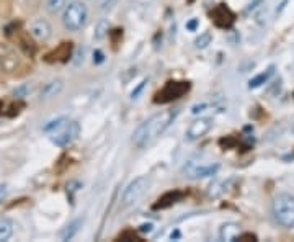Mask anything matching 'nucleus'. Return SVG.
Returning <instances> with one entry per match:
<instances>
[{"label": "nucleus", "mask_w": 294, "mask_h": 242, "mask_svg": "<svg viewBox=\"0 0 294 242\" xmlns=\"http://www.w3.org/2000/svg\"><path fill=\"white\" fill-rule=\"evenodd\" d=\"M66 2H67V0H46L44 9L48 10L49 13H57L66 7Z\"/></svg>", "instance_id": "19"}, {"label": "nucleus", "mask_w": 294, "mask_h": 242, "mask_svg": "<svg viewBox=\"0 0 294 242\" xmlns=\"http://www.w3.org/2000/svg\"><path fill=\"white\" fill-rule=\"evenodd\" d=\"M105 56H103V52L102 51H95L94 52V61L97 62V64H100V62H103Z\"/></svg>", "instance_id": "27"}, {"label": "nucleus", "mask_w": 294, "mask_h": 242, "mask_svg": "<svg viewBox=\"0 0 294 242\" xmlns=\"http://www.w3.org/2000/svg\"><path fill=\"white\" fill-rule=\"evenodd\" d=\"M141 231H142V232H145V231L151 232V231H152V224H142V226H141Z\"/></svg>", "instance_id": "30"}, {"label": "nucleus", "mask_w": 294, "mask_h": 242, "mask_svg": "<svg viewBox=\"0 0 294 242\" xmlns=\"http://www.w3.org/2000/svg\"><path fill=\"white\" fill-rule=\"evenodd\" d=\"M236 240H258V237L255 236V234H252V232H241L239 236L236 237Z\"/></svg>", "instance_id": "26"}, {"label": "nucleus", "mask_w": 294, "mask_h": 242, "mask_svg": "<svg viewBox=\"0 0 294 242\" xmlns=\"http://www.w3.org/2000/svg\"><path fill=\"white\" fill-rule=\"evenodd\" d=\"M20 46H21V49L25 51V54H30V56H33L35 51H36V46L32 40H30L28 35H23L20 38Z\"/></svg>", "instance_id": "20"}, {"label": "nucleus", "mask_w": 294, "mask_h": 242, "mask_svg": "<svg viewBox=\"0 0 294 242\" xmlns=\"http://www.w3.org/2000/svg\"><path fill=\"white\" fill-rule=\"evenodd\" d=\"M272 213L275 221L283 228H294V197L289 193H280L273 198Z\"/></svg>", "instance_id": "2"}, {"label": "nucleus", "mask_w": 294, "mask_h": 242, "mask_svg": "<svg viewBox=\"0 0 294 242\" xmlns=\"http://www.w3.org/2000/svg\"><path fill=\"white\" fill-rule=\"evenodd\" d=\"M211 20L214 21V25L219 26V28H230L236 21V15L232 13L229 7H226L224 4H219L218 7H214L213 9Z\"/></svg>", "instance_id": "7"}, {"label": "nucleus", "mask_w": 294, "mask_h": 242, "mask_svg": "<svg viewBox=\"0 0 294 242\" xmlns=\"http://www.w3.org/2000/svg\"><path fill=\"white\" fill-rule=\"evenodd\" d=\"M67 121V118H66V116H61V118H57V120H52V121H49L48 124H44V131L46 132H52L54 129H57L59 126H61V124H64Z\"/></svg>", "instance_id": "21"}, {"label": "nucleus", "mask_w": 294, "mask_h": 242, "mask_svg": "<svg viewBox=\"0 0 294 242\" xmlns=\"http://www.w3.org/2000/svg\"><path fill=\"white\" fill-rule=\"evenodd\" d=\"M144 84H145V80H144V82H141V84H139V87H137L136 90H133V93H131V97H133V98H136V97H137V93L142 90V87H144Z\"/></svg>", "instance_id": "28"}, {"label": "nucleus", "mask_w": 294, "mask_h": 242, "mask_svg": "<svg viewBox=\"0 0 294 242\" xmlns=\"http://www.w3.org/2000/svg\"><path fill=\"white\" fill-rule=\"evenodd\" d=\"M196 26H198V20H191L190 23H187V28H188V30H191V31L195 30Z\"/></svg>", "instance_id": "29"}, {"label": "nucleus", "mask_w": 294, "mask_h": 242, "mask_svg": "<svg viewBox=\"0 0 294 242\" xmlns=\"http://www.w3.org/2000/svg\"><path fill=\"white\" fill-rule=\"evenodd\" d=\"M120 240H141L137 237V234L134 231H125L123 234H120Z\"/></svg>", "instance_id": "25"}, {"label": "nucleus", "mask_w": 294, "mask_h": 242, "mask_svg": "<svg viewBox=\"0 0 294 242\" xmlns=\"http://www.w3.org/2000/svg\"><path fill=\"white\" fill-rule=\"evenodd\" d=\"M213 129V120L211 118H198L193 121L187 129V139L188 141H196L206 136Z\"/></svg>", "instance_id": "9"}, {"label": "nucleus", "mask_w": 294, "mask_h": 242, "mask_svg": "<svg viewBox=\"0 0 294 242\" xmlns=\"http://www.w3.org/2000/svg\"><path fill=\"white\" fill-rule=\"evenodd\" d=\"M219 170V164H198V162H190L185 167V174L190 178H203L214 175Z\"/></svg>", "instance_id": "8"}, {"label": "nucleus", "mask_w": 294, "mask_h": 242, "mask_svg": "<svg viewBox=\"0 0 294 242\" xmlns=\"http://www.w3.org/2000/svg\"><path fill=\"white\" fill-rule=\"evenodd\" d=\"M183 198V193L180 190H173V192H167L164 193L162 197H159V200L154 203V209H165V208H170L173 206L175 203H179L180 200Z\"/></svg>", "instance_id": "14"}, {"label": "nucleus", "mask_w": 294, "mask_h": 242, "mask_svg": "<svg viewBox=\"0 0 294 242\" xmlns=\"http://www.w3.org/2000/svg\"><path fill=\"white\" fill-rule=\"evenodd\" d=\"M13 236V223L10 220H0V242L9 240Z\"/></svg>", "instance_id": "17"}, {"label": "nucleus", "mask_w": 294, "mask_h": 242, "mask_svg": "<svg viewBox=\"0 0 294 242\" xmlns=\"http://www.w3.org/2000/svg\"><path fill=\"white\" fill-rule=\"evenodd\" d=\"M5 195V185H0V197H4Z\"/></svg>", "instance_id": "31"}, {"label": "nucleus", "mask_w": 294, "mask_h": 242, "mask_svg": "<svg viewBox=\"0 0 294 242\" xmlns=\"http://www.w3.org/2000/svg\"><path fill=\"white\" fill-rule=\"evenodd\" d=\"M89 20V9L87 5L80 0H74L69 4L64 13H63V23L66 30L69 31H79L85 26V23Z\"/></svg>", "instance_id": "3"}, {"label": "nucleus", "mask_w": 294, "mask_h": 242, "mask_svg": "<svg viewBox=\"0 0 294 242\" xmlns=\"http://www.w3.org/2000/svg\"><path fill=\"white\" fill-rule=\"evenodd\" d=\"M211 40H213V38H211V33H210V31H206V33H203V35H201V36L198 38V40L195 41V44H196V48L204 49L206 46L211 43Z\"/></svg>", "instance_id": "22"}, {"label": "nucleus", "mask_w": 294, "mask_h": 242, "mask_svg": "<svg viewBox=\"0 0 294 242\" xmlns=\"http://www.w3.org/2000/svg\"><path fill=\"white\" fill-rule=\"evenodd\" d=\"M190 82H185V80H170L164 85V89L159 90L154 97V101L156 103H170L173 100H179L180 97H183L185 93L190 90Z\"/></svg>", "instance_id": "4"}, {"label": "nucleus", "mask_w": 294, "mask_h": 242, "mask_svg": "<svg viewBox=\"0 0 294 242\" xmlns=\"http://www.w3.org/2000/svg\"><path fill=\"white\" fill-rule=\"evenodd\" d=\"M80 135V124L79 121H66L64 124H61L57 129H54L51 132V141L56 146H69L74 143Z\"/></svg>", "instance_id": "5"}, {"label": "nucleus", "mask_w": 294, "mask_h": 242, "mask_svg": "<svg viewBox=\"0 0 294 242\" xmlns=\"http://www.w3.org/2000/svg\"><path fill=\"white\" fill-rule=\"evenodd\" d=\"M4 108H5V103H4V101H0V115L4 113Z\"/></svg>", "instance_id": "32"}, {"label": "nucleus", "mask_w": 294, "mask_h": 242, "mask_svg": "<svg viewBox=\"0 0 294 242\" xmlns=\"http://www.w3.org/2000/svg\"><path fill=\"white\" fill-rule=\"evenodd\" d=\"M30 35L40 41H48L52 36V26L49 25L48 20L44 18H36L30 23Z\"/></svg>", "instance_id": "11"}, {"label": "nucleus", "mask_w": 294, "mask_h": 242, "mask_svg": "<svg viewBox=\"0 0 294 242\" xmlns=\"http://www.w3.org/2000/svg\"><path fill=\"white\" fill-rule=\"evenodd\" d=\"M32 92V89H30V85H21V87H18V89H15V97H18V98H23V97H26L28 93Z\"/></svg>", "instance_id": "24"}, {"label": "nucleus", "mask_w": 294, "mask_h": 242, "mask_svg": "<svg viewBox=\"0 0 294 242\" xmlns=\"http://www.w3.org/2000/svg\"><path fill=\"white\" fill-rule=\"evenodd\" d=\"M82 220H75L74 223H71L67 226V228L61 232V239L63 240H71L77 232H79V229H80V226H82Z\"/></svg>", "instance_id": "18"}, {"label": "nucleus", "mask_w": 294, "mask_h": 242, "mask_svg": "<svg viewBox=\"0 0 294 242\" xmlns=\"http://www.w3.org/2000/svg\"><path fill=\"white\" fill-rule=\"evenodd\" d=\"M193 2H195V0H188V4H193Z\"/></svg>", "instance_id": "33"}, {"label": "nucleus", "mask_w": 294, "mask_h": 242, "mask_svg": "<svg viewBox=\"0 0 294 242\" xmlns=\"http://www.w3.org/2000/svg\"><path fill=\"white\" fill-rule=\"evenodd\" d=\"M116 2L118 0H98V7H100V10H111L113 7L116 5Z\"/></svg>", "instance_id": "23"}, {"label": "nucleus", "mask_w": 294, "mask_h": 242, "mask_svg": "<svg viewBox=\"0 0 294 242\" xmlns=\"http://www.w3.org/2000/svg\"><path fill=\"white\" fill-rule=\"evenodd\" d=\"M273 72H275V66H270L265 72H260L258 75H255L253 79L249 80V89H258V87H261L263 84L268 82V79L273 75Z\"/></svg>", "instance_id": "16"}, {"label": "nucleus", "mask_w": 294, "mask_h": 242, "mask_svg": "<svg viewBox=\"0 0 294 242\" xmlns=\"http://www.w3.org/2000/svg\"><path fill=\"white\" fill-rule=\"evenodd\" d=\"M20 66V59L12 48L0 44V69L4 72H13Z\"/></svg>", "instance_id": "10"}, {"label": "nucleus", "mask_w": 294, "mask_h": 242, "mask_svg": "<svg viewBox=\"0 0 294 242\" xmlns=\"http://www.w3.org/2000/svg\"><path fill=\"white\" fill-rule=\"evenodd\" d=\"M172 112H160L152 115L151 118H147L144 123H141L136 128L133 135V143L136 147H145L147 144H151L157 136H160L162 132L167 129V126L172 121Z\"/></svg>", "instance_id": "1"}, {"label": "nucleus", "mask_w": 294, "mask_h": 242, "mask_svg": "<svg viewBox=\"0 0 294 242\" xmlns=\"http://www.w3.org/2000/svg\"><path fill=\"white\" fill-rule=\"evenodd\" d=\"M149 183H151L149 177L145 175L134 178V180L126 186L125 193H123V206H129L133 205V203H136L147 192Z\"/></svg>", "instance_id": "6"}, {"label": "nucleus", "mask_w": 294, "mask_h": 242, "mask_svg": "<svg viewBox=\"0 0 294 242\" xmlns=\"http://www.w3.org/2000/svg\"><path fill=\"white\" fill-rule=\"evenodd\" d=\"M64 89V80L63 79H56L51 80L48 84H44L41 90H40V100H51L54 97H57Z\"/></svg>", "instance_id": "13"}, {"label": "nucleus", "mask_w": 294, "mask_h": 242, "mask_svg": "<svg viewBox=\"0 0 294 242\" xmlns=\"http://www.w3.org/2000/svg\"><path fill=\"white\" fill-rule=\"evenodd\" d=\"M72 51H74V46L72 43H61L56 49H52L51 52L46 54L44 61L49 62V64H54V62H67L72 56Z\"/></svg>", "instance_id": "12"}, {"label": "nucleus", "mask_w": 294, "mask_h": 242, "mask_svg": "<svg viewBox=\"0 0 294 242\" xmlns=\"http://www.w3.org/2000/svg\"><path fill=\"white\" fill-rule=\"evenodd\" d=\"M241 232H242L241 224H237V223H226V224L221 226L219 237H221V240H236V237Z\"/></svg>", "instance_id": "15"}, {"label": "nucleus", "mask_w": 294, "mask_h": 242, "mask_svg": "<svg viewBox=\"0 0 294 242\" xmlns=\"http://www.w3.org/2000/svg\"><path fill=\"white\" fill-rule=\"evenodd\" d=\"M2 198H4V197H0V201H2Z\"/></svg>", "instance_id": "34"}]
</instances>
